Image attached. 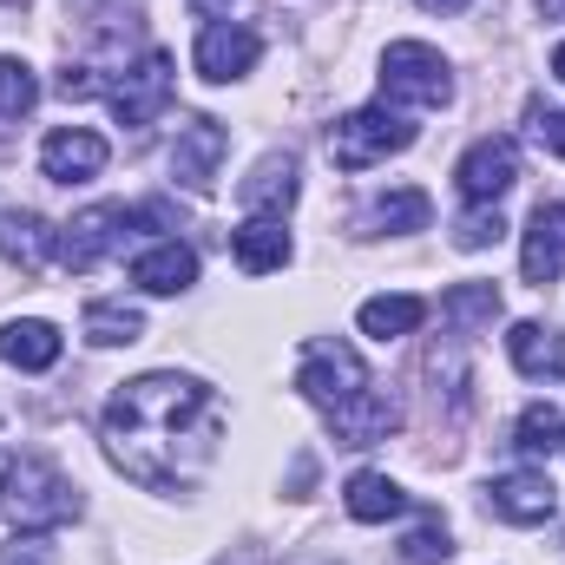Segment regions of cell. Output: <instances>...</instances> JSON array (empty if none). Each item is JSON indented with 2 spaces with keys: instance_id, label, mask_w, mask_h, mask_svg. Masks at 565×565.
Segmentation results:
<instances>
[{
  "instance_id": "obj_1",
  "label": "cell",
  "mask_w": 565,
  "mask_h": 565,
  "mask_svg": "<svg viewBox=\"0 0 565 565\" xmlns=\"http://www.w3.org/2000/svg\"><path fill=\"white\" fill-rule=\"evenodd\" d=\"M217 434H224L217 395L198 375H178V369L139 375L106 402V454L126 480H139L151 493L191 487L211 467Z\"/></svg>"
},
{
  "instance_id": "obj_2",
  "label": "cell",
  "mask_w": 565,
  "mask_h": 565,
  "mask_svg": "<svg viewBox=\"0 0 565 565\" xmlns=\"http://www.w3.org/2000/svg\"><path fill=\"white\" fill-rule=\"evenodd\" d=\"M296 388L329 415L342 447H375V440H388L395 422H402L395 402L375 388V375L362 369V355L349 342H309V355L296 369Z\"/></svg>"
},
{
  "instance_id": "obj_3",
  "label": "cell",
  "mask_w": 565,
  "mask_h": 565,
  "mask_svg": "<svg viewBox=\"0 0 565 565\" xmlns=\"http://www.w3.org/2000/svg\"><path fill=\"white\" fill-rule=\"evenodd\" d=\"M0 513L20 533H53V526H66L79 513V493H73V480L53 460H33L26 454V460H13L0 473Z\"/></svg>"
},
{
  "instance_id": "obj_4",
  "label": "cell",
  "mask_w": 565,
  "mask_h": 565,
  "mask_svg": "<svg viewBox=\"0 0 565 565\" xmlns=\"http://www.w3.org/2000/svg\"><path fill=\"white\" fill-rule=\"evenodd\" d=\"M408 145H415V126H408L402 113H388V99H382V106H362V113H349V119L329 126V158H335V171H369V164H382V158H395V151H408Z\"/></svg>"
},
{
  "instance_id": "obj_5",
  "label": "cell",
  "mask_w": 565,
  "mask_h": 565,
  "mask_svg": "<svg viewBox=\"0 0 565 565\" xmlns=\"http://www.w3.org/2000/svg\"><path fill=\"white\" fill-rule=\"evenodd\" d=\"M382 99H402V106H447L454 99V73L447 60L422 46V40H395L382 53Z\"/></svg>"
},
{
  "instance_id": "obj_6",
  "label": "cell",
  "mask_w": 565,
  "mask_h": 565,
  "mask_svg": "<svg viewBox=\"0 0 565 565\" xmlns=\"http://www.w3.org/2000/svg\"><path fill=\"white\" fill-rule=\"evenodd\" d=\"M145 217H158V211H126V204H93L86 217H73L66 224V237H60V264L66 270H93L132 224H145Z\"/></svg>"
},
{
  "instance_id": "obj_7",
  "label": "cell",
  "mask_w": 565,
  "mask_h": 565,
  "mask_svg": "<svg viewBox=\"0 0 565 565\" xmlns=\"http://www.w3.org/2000/svg\"><path fill=\"white\" fill-rule=\"evenodd\" d=\"M171 86H178V79H171V53H158V46H151V53H145L119 86H106V99H113L119 126H151V119L171 106Z\"/></svg>"
},
{
  "instance_id": "obj_8",
  "label": "cell",
  "mask_w": 565,
  "mask_h": 565,
  "mask_svg": "<svg viewBox=\"0 0 565 565\" xmlns=\"http://www.w3.org/2000/svg\"><path fill=\"white\" fill-rule=\"evenodd\" d=\"M198 73L211 79V86H231V79H244V73H257V60H264V40L250 33V26H231V20H217V26H204L198 33Z\"/></svg>"
},
{
  "instance_id": "obj_9",
  "label": "cell",
  "mask_w": 565,
  "mask_h": 565,
  "mask_svg": "<svg viewBox=\"0 0 565 565\" xmlns=\"http://www.w3.org/2000/svg\"><path fill=\"white\" fill-rule=\"evenodd\" d=\"M460 191L473 198V204H500L513 184H520V145L513 139H480L467 145V158H460Z\"/></svg>"
},
{
  "instance_id": "obj_10",
  "label": "cell",
  "mask_w": 565,
  "mask_h": 565,
  "mask_svg": "<svg viewBox=\"0 0 565 565\" xmlns=\"http://www.w3.org/2000/svg\"><path fill=\"white\" fill-rule=\"evenodd\" d=\"M106 158H113V145L99 139V132H86V126H60L40 145V171L53 184H86V178L106 171Z\"/></svg>"
},
{
  "instance_id": "obj_11",
  "label": "cell",
  "mask_w": 565,
  "mask_h": 565,
  "mask_svg": "<svg viewBox=\"0 0 565 565\" xmlns=\"http://www.w3.org/2000/svg\"><path fill=\"white\" fill-rule=\"evenodd\" d=\"M487 513L493 520H507V526H540V520H553L559 513V493H553V480L546 473H500L493 487H487Z\"/></svg>"
},
{
  "instance_id": "obj_12",
  "label": "cell",
  "mask_w": 565,
  "mask_h": 565,
  "mask_svg": "<svg viewBox=\"0 0 565 565\" xmlns=\"http://www.w3.org/2000/svg\"><path fill=\"white\" fill-rule=\"evenodd\" d=\"M224 151H231V132L217 119H191V126H178V145H171V178L184 191H211Z\"/></svg>"
},
{
  "instance_id": "obj_13",
  "label": "cell",
  "mask_w": 565,
  "mask_h": 565,
  "mask_svg": "<svg viewBox=\"0 0 565 565\" xmlns=\"http://www.w3.org/2000/svg\"><path fill=\"white\" fill-rule=\"evenodd\" d=\"M520 270H526V282H540V289L565 277V204H540V211L526 217Z\"/></svg>"
},
{
  "instance_id": "obj_14",
  "label": "cell",
  "mask_w": 565,
  "mask_h": 565,
  "mask_svg": "<svg viewBox=\"0 0 565 565\" xmlns=\"http://www.w3.org/2000/svg\"><path fill=\"white\" fill-rule=\"evenodd\" d=\"M507 355H513V369L533 375V382H559L565 375V335L559 329H546V322H513Z\"/></svg>"
},
{
  "instance_id": "obj_15",
  "label": "cell",
  "mask_w": 565,
  "mask_h": 565,
  "mask_svg": "<svg viewBox=\"0 0 565 565\" xmlns=\"http://www.w3.org/2000/svg\"><path fill=\"white\" fill-rule=\"evenodd\" d=\"M231 257H237V270H250V277H270L289 264V231H282V217H250V224H237L231 231Z\"/></svg>"
},
{
  "instance_id": "obj_16",
  "label": "cell",
  "mask_w": 565,
  "mask_h": 565,
  "mask_svg": "<svg viewBox=\"0 0 565 565\" xmlns=\"http://www.w3.org/2000/svg\"><path fill=\"white\" fill-rule=\"evenodd\" d=\"M132 282H139L145 296H178V289H191L198 282V250L191 244H151L139 264H132Z\"/></svg>"
},
{
  "instance_id": "obj_17",
  "label": "cell",
  "mask_w": 565,
  "mask_h": 565,
  "mask_svg": "<svg viewBox=\"0 0 565 565\" xmlns=\"http://www.w3.org/2000/svg\"><path fill=\"white\" fill-rule=\"evenodd\" d=\"M0 362H13V369H26V375L53 369V362H60V329L40 322V316L7 322V329H0Z\"/></svg>"
},
{
  "instance_id": "obj_18",
  "label": "cell",
  "mask_w": 565,
  "mask_h": 565,
  "mask_svg": "<svg viewBox=\"0 0 565 565\" xmlns=\"http://www.w3.org/2000/svg\"><path fill=\"white\" fill-rule=\"evenodd\" d=\"M237 198H244V211H257V217H282V211L296 204V158H264V164L237 184Z\"/></svg>"
},
{
  "instance_id": "obj_19",
  "label": "cell",
  "mask_w": 565,
  "mask_h": 565,
  "mask_svg": "<svg viewBox=\"0 0 565 565\" xmlns=\"http://www.w3.org/2000/svg\"><path fill=\"white\" fill-rule=\"evenodd\" d=\"M0 257H7V264H20V270H46V264L60 257V237H53L33 211H20V217H7V224H0Z\"/></svg>"
},
{
  "instance_id": "obj_20",
  "label": "cell",
  "mask_w": 565,
  "mask_h": 565,
  "mask_svg": "<svg viewBox=\"0 0 565 565\" xmlns=\"http://www.w3.org/2000/svg\"><path fill=\"white\" fill-rule=\"evenodd\" d=\"M355 322H362V335H375V342H402V335H415L427 322V302L422 296H369Z\"/></svg>"
},
{
  "instance_id": "obj_21",
  "label": "cell",
  "mask_w": 565,
  "mask_h": 565,
  "mask_svg": "<svg viewBox=\"0 0 565 565\" xmlns=\"http://www.w3.org/2000/svg\"><path fill=\"white\" fill-rule=\"evenodd\" d=\"M342 507H349L362 526H382V520H402V513H408V493H402L388 473H355L349 493H342Z\"/></svg>"
},
{
  "instance_id": "obj_22",
  "label": "cell",
  "mask_w": 565,
  "mask_h": 565,
  "mask_svg": "<svg viewBox=\"0 0 565 565\" xmlns=\"http://www.w3.org/2000/svg\"><path fill=\"white\" fill-rule=\"evenodd\" d=\"M513 447L526 454V460H546V454H559L565 447V415L559 408H546V402H533L520 427H513Z\"/></svg>"
},
{
  "instance_id": "obj_23",
  "label": "cell",
  "mask_w": 565,
  "mask_h": 565,
  "mask_svg": "<svg viewBox=\"0 0 565 565\" xmlns=\"http://www.w3.org/2000/svg\"><path fill=\"white\" fill-rule=\"evenodd\" d=\"M427 217H434V204H427V191H382L375 204H369V224L375 231H427Z\"/></svg>"
},
{
  "instance_id": "obj_24",
  "label": "cell",
  "mask_w": 565,
  "mask_h": 565,
  "mask_svg": "<svg viewBox=\"0 0 565 565\" xmlns=\"http://www.w3.org/2000/svg\"><path fill=\"white\" fill-rule=\"evenodd\" d=\"M440 316H447L454 329L493 322V316H500V289H493V282H460V289H447V296H440Z\"/></svg>"
},
{
  "instance_id": "obj_25",
  "label": "cell",
  "mask_w": 565,
  "mask_h": 565,
  "mask_svg": "<svg viewBox=\"0 0 565 565\" xmlns=\"http://www.w3.org/2000/svg\"><path fill=\"white\" fill-rule=\"evenodd\" d=\"M145 316L132 309V302H93L86 309V335L99 342V349H119V342H139Z\"/></svg>"
},
{
  "instance_id": "obj_26",
  "label": "cell",
  "mask_w": 565,
  "mask_h": 565,
  "mask_svg": "<svg viewBox=\"0 0 565 565\" xmlns=\"http://www.w3.org/2000/svg\"><path fill=\"white\" fill-rule=\"evenodd\" d=\"M40 106V79H33V66L26 60H0V119H26Z\"/></svg>"
},
{
  "instance_id": "obj_27",
  "label": "cell",
  "mask_w": 565,
  "mask_h": 565,
  "mask_svg": "<svg viewBox=\"0 0 565 565\" xmlns=\"http://www.w3.org/2000/svg\"><path fill=\"white\" fill-rule=\"evenodd\" d=\"M500 237H507L500 204H473V211L454 224V244H460V250H487V244H500Z\"/></svg>"
},
{
  "instance_id": "obj_28",
  "label": "cell",
  "mask_w": 565,
  "mask_h": 565,
  "mask_svg": "<svg viewBox=\"0 0 565 565\" xmlns=\"http://www.w3.org/2000/svg\"><path fill=\"white\" fill-rule=\"evenodd\" d=\"M447 526H422V533H408V565H447Z\"/></svg>"
},
{
  "instance_id": "obj_29",
  "label": "cell",
  "mask_w": 565,
  "mask_h": 565,
  "mask_svg": "<svg viewBox=\"0 0 565 565\" xmlns=\"http://www.w3.org/2000/svg\"><path fill=\"white\" fill-rule=\"evenodd\" d=\"M533 139L546 145L553 158H565V113H533Z\"/></svg>"
},
{
  "instance_id": "obj_30",
  "label": "cell",
  "mask_w": 565,
  "mask_h": 565,
  "mask_svg": "<svg viewBox=\"0 0 565 565\" xmlns=\"http://www.w3.org/2000/svg\"><path fill=\"white\" fill-rule=\"evenodd\" d=\"M427 13H460V7H467V0H422Z\"/></svg>"
},
{
  "instance_id": "obj_31",
  "label": "cell",
  "mask_w": 565,
  "mask_h": 565,
  "mask_svg": "<svg viewBox=\"0 0 565 565\" xmlns=\"http://www.w3.org/2000/svg\"><path fill=\"white\" fill-rule=\"evenodd\" d=\"M191 7H198V13H224L231 0H191Z\"/></svg>"
},
{
  "instance_id": "obj_32",
  "label": "cell",
  "mask_w": 565,
  "mask_h": 565,
  "mask_svg": "<svg viewBox=\"0 0 565 565\" xmlns=\"http://www.w3.org/2000/svg\"><path fill=\"white\" fill-rule=\"evenodd\" d=\"M553 79H559V86H565V46H559V53H553Z\"/></svg>"
}]
</instances>
